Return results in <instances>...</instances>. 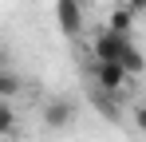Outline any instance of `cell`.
Masks as SVG:
<instances>
[{
  "label": "cell",
  "instance_id": "6da1fadb",
  "mask_svg": "<svg viewBox=\"0 0 146 142\" xmlns=\"http://www.w3.org/2000/svg\"><path fill=\"white\" fill-rule=\"evenodd\" d=\"M130 44H134L130 36H115V32H99L91 47H95V59H99V63H119V59H122V51H126Z\"/></svg>",
  "mask_w": 146,
  "mask_h": 142
},
{
  "label": "cell",
  "instance_id": "7a4b0ae2",
  "mask_svg": "<svg viewBox=\"0 0 146 142\" xmlns=\"http://www.w3.org/2000/svg\"><path fill=\"white\" fill-rule=\"evenodd\" d=\"M71 118H75V103H71V99L55 95V99H48V103H44V122H48L51 130L71 126Z\"/></svg>",
  "mask_w": 146,
  "mask_h": 142
},
{
  "label": "cell",
  "instance_id": "3957f363",
  "mask_svg": "<svg viewBox=\"0 0 146 142\" xmlns=\"http://www.w3.org/2000/svg\"><path fill=\"white\" fill-rule=\"evenodd\" d=\"M55 20H59V32L75 40V36L83 32V8H79L75 0H55Z\"/></svg>",
  "mask_w": 146,
  "mask_h": 142
},
{
  "label": "cell",
  "instance_id": "277c9868",
  "mask_svg": "<svg viewBox=\"0 0 146 142\" xmlns=\"http://www.w3.org/2000/svg\"><path fill=\"white\" fill-rule=\"evenodd\" d=\"M91 75H95V87H99V91H122V87L130 83V79L122 75L119 63H95Z\"/></svg>",
  "mask_w": 146,
  "mask_h": 142
},
{
  "label": "cell",
  "instance_id": "5b68a950",
  "mask_svg": "<svg viewBox=\"0 0 146 142\" xmlns=\"http://www.w3.org/2000/svg\"><path fill=\"white\" fill-rule=\"evenodd\" d=\"M95 107H99V115L107 118V122H119L122 118V91H99L95 87Z\"/></svg>",
  "mask_w": 146,
  "mask_h": 142
},
{
  "label": "cell",
  "instance_id": "8992f818",
  "mask_svg": "<svg viewBox=\"0 0 146 142\" xmlns=\"http://www.w3.org/2000/svg\"><path fill=\"white\" fill-rule=\"evenodd\" d=\"M119 67H122V75H126V79H138V75H142V51H138V47L130 44L126 47V51H122V59H119Z\"/></svg>",
  "mask_w": 146,
  "mask_h": 142
},
{
  "label": "cell",
  "instance_id": "52a82bcc",
  "mask_svg": "<svg viewBox=\"0 0 146 142\" xmlns=\"http://www.w3.org/2000/svg\"><path fill=\"white\" fill-rule=\"evenodd\" d=\"M107 32H115V36H130V32H134V16H130L126 8H115L111 20H107Z\"/></svg>",
  "mask_w": 146,
  "mask_h": 142
},
{
  "label": "cell",
  "instance_id": "ba28073f",
  "mask_svg": "<svg viewBox=\"0 0 146 142\" xmlns=\"http://www.w3.org/2000/svg\"><path fill=\"white\" fill-rule=\"evenodd\" d=\"M12 95H20V75H12V71L4 67L0 71V103H8Z\"/></svg>",
  "mask_w": 146,
  "mask_h": 142
},
{
  "label": "cell",
  "instance_id": "9c48e42d",
  "mask_svg": "<svg viewBox=\"0 0 146 142\" xmlns=\"http://www.w3.org/2000/svg\"><path fill=\"white\" fill-rule=\"evenodd\" d=\"M12 126H16V111H12L8 103H0V138L12 134Z\"/></svg>",
  "mask_w": 146,
  "mask_h": 142
},
{
  "label": "cell",
  "instance_id": "30bf717a",
  "mask_svg": "<svg viewBox=\"0 0 146 142\" xmlns=\"http://www.w3.org/2000/svg\"><path fill=\"white\" fill-rule=\"evenodd\" d=\"M122 8H126V12H130V16H138V12H142V8H146V0H126V4H122Z\"/></svg>",
  "mask_w": 146,
  "mask_h": 142
},
{
  "label": "cell",
  "instance_id": "8fae6325",
  "mask_svg": "<svg viewBox=\"0 0 146 142\" xmlns=\"http://www.w3.org/2000/svg\"><path fill=\"white\" fill-rule=\"evenodd\" d=\"M8 67V51H4V47H0V71Z\"/></svg>",
  "mask_w": 146,
  "mask_h": 142
},
{
  "label": "cell",
  "instance_id": "7c38bea8",
  "mask_svg": "<svg viewBox=\"0 0 146 142\" xmlns=\"http://www.w3.org/2000/svg\"><path fill=\"white\" fill-rule=\"evenodd\" d=\"M75 4H79V8H91V0H75Z\"/></svg>",
  "mask_w": 146,
  "mask_h": 142
}]
</instances>
